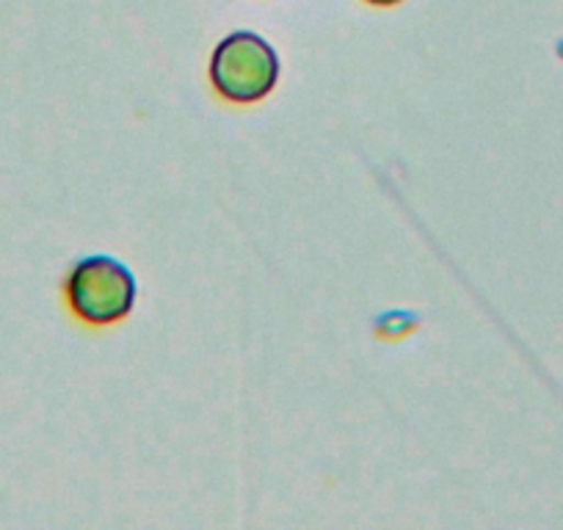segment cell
<instances>
[{"mask_svg":"<svg viewBox=\"0 0 563 530\" xmlns=\"http://www.w3.org/2000/svg\"><path fill=\"white\" fill-rule=\"evenodd\" d=\"M376 7H393V3H400V0H371Z\"/></svg>","mask_w":563,"mask_h":530,"instance_id":"cell-3","label":"cell"},{"mask_svg":"<svg viewBox=\"0 0 563 530\" xmlns=\"http://www.w3.org/2000/svg\"><path fill=\"white\" fill-rule=\"evenodd\" d=\"M67 299L80 321L108 327L133 310L135 279L119 260L95 254L73 268L67 279Z\"/></svg>","mask_w":563,"mask_h":530,"instance_id":"cell-2","label":"cell"},{"mask_svg":"<svg viewBox=\"0 0 563 530\" xmlns=\"http://www.w3.org/2000/svg\"><path fill=\"white\" fill-rule=\"evenodd\" d=\"M210 78L230 102H257L279 80V58L263 36L238 31L216 47Z\"/></svg>","mask_w":563,"mask_h":530,"instance_id":"cell-1","label":"cell"}]
</instances>
